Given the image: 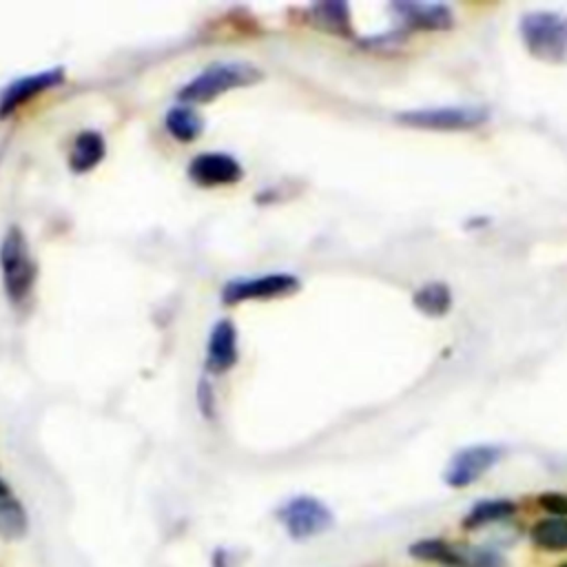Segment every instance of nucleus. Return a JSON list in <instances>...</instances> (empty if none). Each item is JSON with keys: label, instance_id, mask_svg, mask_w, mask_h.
I'll list each match as a JSON object with an SVG mask.
<instances>
[{"label": "nucleus", "instance_id": "nucleus-16", "mask_svg": "<svg viewBox=\"0 0 567 567\" xmlns=\"http://www.w3.org/2000/svg\"><path fill=\"white\" fill-rule=\"evenodd\" d=\"M102 157H104L102 135L95 131H82L73 142L69 164L75 173H84V171H91Z\"/></svg>", "mask_w": 567, "mask_h": 567}, {"label": "nucleus", "instance_id": "nucleus-10", "mask_svg": "<svg viewBox=\"0 0 567 567\" xmlns=\"http://www.w3.org/2000/svg\"><path fill=\"white\" fill-rule=\"evenodd\" d=\"M390 9L408 29L445 31L454 24L452 9L439 2H392Z\"/></svg>", "mask_w": 567, "mask_h": 567}, {"label": "nucleus", "instance_id": "nucleus-24", "mask_svg": "<svg viewBox=\"0 0 567 567\" xmlns=\"http://www.w3.org/2000/svg\"><path fill=\"white\" fill-rule=\"evenodd\" d=\"M7 496H11V494H9V485L0 478V501H2V498H7Z\"/></svg>", "mask_w": 567, "mask_h": 567}, {"label": "nucleus", "instance_id": "nucleus-6", "mask_svg": "<svg viewBox=\"0 0 567 567\" xmlns=\"http://www.w3.org/2000/svg\"><path fill=\"white\" fill-rule=\"evenodd\" d=\"M275 516L292 540L315 538V536L328 532L334 523L332 509L323 501H319L315 496H308V494L288 498L277 509Z\"/></svg>", "mask_w": 567, "mask_h": 567}, {"label": "nucleus", "instance_id": "nucleus-23", "mask_svg": "<svg viewBox=\"0 0 567 567\" xmlns=\"http://www.w3.org/2000/svg\"><path fill=\"white\" fill-rule=\"evenodd\" d=\"M235 563H233V551L230 549H224V547H219V549H215V554H213V567H233Z\"/></svg>", "mask_w": 567, "mask_h": 567}, {"label": "nucleus", "instance_id": "nucleus-5", "mask_svg": "<svg viewBox=\"0 0 567 567\" xmlns=\"http://www.w3.org/2000/svg\"><path fill=\"white\" fill-rule=\"evenodd\" d=\"M399 124L425 131H470L478 128L489 120V111L481 104H456V106H427L403 111L394 117Z\"/></svg>", "mask_w": 567, "mask_h": 567}, {"label": "nucleus", "instance_id": "nucleus-12", "mask_svg": "<svg viewBox=\"0 0 567 567\" xmlns=\"http://www.w3.org/2000/svg\"><path fill=\"white\" fill-rule=\"evenodd\" d=\"M237 361V330L228 319L213 326L206 348V368L215 374L230 370Z\"/></svg>", "mask_w": 567, "mask_h": 567}, {"label": "nucleus", "instance_id": "nucleus-9", "mask_svg": "<svg viewBox=\"0 0 567 567\" xmlns=\"http://www.w3.org/2000/svg\"><path fill=\"white\" fill-rule=\"evenodd\" d=\"M241 175V164L228 153H199L188 164V177L199 186L235 184Z\"/></svg>", "mask_w": 567, "mask_h": 567}, {"label": "nucleus", "instance_id": "nucleus-13", "mask_svg": "<svg viewBox=\"0 0 567 567\" xmlns=\"http://www.w3.org/2000/svg\"><path fill=\"white\" fill-rule=\"evenodd\" d=\"M308 20L328 33H334L339 38H350L352 35V22H350V7L339 0H326L317 2L308 9Z\"/></svg>", "mask_w": 567, "mask_h": 567}, {"label": "nucleus", "instance_id": "nucleus-1", "mask_svg": "<svg viewBox=\"0 0 567 567\" xmlns=\"http://www.w3.org/2000/svg\"><path fill=\"white\" fill-rule=\"evenodd\" d=\"M518 31L525 49L549 64H567V16L558 11H529L520 16Z\"/></svg>", "mask_w": 567, "mask_h": 567}, {"label": "nucleus", "instance_id": "nucleus-18", "mask_svg": "<svg viewBox=\"0 0 567 567\" xmlns=\"http://www.w3.org/2000/svg\"><path fill=\"white\" fill-rule=\"evenodd\" d=\"M414 306L427 317H443L452 306V292L443 281H430L414 292Z\"/></svg>", "mask_w": 567, "mask_h": 567}, {"label": "nucleus", "instance_id": "nucleus-14", "mask_svg": "<svg viewBox=\"0 0 567 567\" xmlns=\"http://www.w3.org/2000/svg\"><path fill=\"white\" fill-rule=\"evenodd\" d=\"M514 514H516V503L512 498H485V501H478L463 516V527L465 529H478V527H485V525L507 520Z\"/></svg>", "mask_w": 567, "mask_h": 567}, {"label": "nucleus", "instance_id": "nucleus-25", "mask_svg": "<svg viewBox=\"0 0 567 567\" xmlns=\"http://www.w3.org/2000/svg\"><path fill=\"white\" fill-rule=\"evenodd\" d=\"M558 567H567V563H560V565H558Z\"/></svg>", "mask_w": 567, "mask_h": 567}, {"label": "nucleus", "instance_id": "nucleus-19", "mask_svg": "<svg viewBox=\"0 0 567 567\" xmlns=\"http://www.w3.org/2000/svg\"><path fill=\"white\" fill-rule=\"evenodd\" d=\"M27 529H29V518L22 503H18L11 496L2 498L0 501V538L16 540V538H22Z\"/></svg>", "mask_w": 567, "mask_h": 567}, {"label": "nucleus", "instance_id": "nucleus-8", "mask_svg": "<svg viewBox=\"0 0 567 567\" xmlns=\"http://www.w3.org/2000/svg\"><path fill=\"white\" fill-rule=\"evenodd\" d=\"M299 288V279L288 272H270V275H259V277H244V279H233L224 286L221 299L224 303L233 306L246 299H272L281 295H290Z\"/></svg>", "mask_w": 567, "mask_h": 567}, {"label": "nucleus", "instance_id": "nucleus-22", "mask_svg": "<svg viewBox=\"0 0 567 567\" xmlns=\"http://www.w3.org/2000/svg\"><path fill=\"white\" fill-rule=\"evenodd\" d=\"M197 405L206 419L215 416V394H213L208 381H199V385H197Z\"/></svg>", "mask_w": 567, "mask_h": 567}, {"label": "nucleus", "instance_id": "nucleus-3", "mask_svg": "<svg viewBox=\"0 0 567 567\" xmlns=\"http://www.w3.org/2000/svg\"><path fill=\"white\" fill-rule=\"evenodd\" d=\"M261 80V71L248 62H217L182 86V102H208L230 89L248 86Z\"/></svg>", "mask_w": 567, "mask_h": 567}, {"label": "nucleus", "instance_id": "nucleus-7", "mask_svg": "<svg viewBox=\"0 0 567 567\" xmlns=\"http://www.w3.org/2000/svg\"><path fill=\"white\" fill-rule=\"evenodd\" d=\"M503 456V447L501 445H492V443H478V445H470L458 450L445 472H443V483L450 487H467L472 483H476L485 472H489Z\"/></svg>", "mask_w": 567, "mask_h": 567}, {"label": "nucleus", "instance_id": "nucleus-21", "mask_svg": "<svg viewBox=\"0 0 567 567\" xmlns=\"http://www.w3.org/2000/svg\"><path fill=\"white\" fill-rule=\"evenodd\" d=\"M536 503L547 514L567 518V492H543V494H538Z\"/></svg>", "mask_w": 567, "mask_h": 567}, {"label": "nucleus", "instance_id": "nucleus-17", "mask_svg": "<svg viewBox=\"0 0 567 567\" xmlns=\"http://www.w3.org/2000/svg\"><path fill=\"white\" fill-rule=\"evenodd\" d=\"M166 131L171 133V137L179 140V142H193L195 137H199L202 128H204V122L199 117V113L186 104H179V106H173L168 113H166Z\"/></svg>", "mask_w": 567, "mask_h": 567}, {"label": "nucleus", "instance_id": "nucleus-4", "mask_svg": "<svg viewBox=\"0 0 567 567\" xmlns=\"http://www.w3.org/2000/svg\"><path fill=\"white\" fill-rule=\"evenodd\" d=\"M0 270L4 292L13 303H20L33 286L35 279V264L29 252L27 237L20 228H9L0 244Z\"/></svg>", "mask_w": 567, "mask_h": 567}, {"label": "nucleus", "instance_id": "nucleus-15", "mask_svg": "<svg viewBox=\"0 0 567 567\" xmlns=\"http://www.w3.org/2000/svg\"><path fill=\"white\" fill-rule=\"evenodd\" d=\"M529 540L543 551H567V518L547 516L532 525Z\"/></svg>", "mask_w": 567, "mask_h": 567}, {"label": "nucleus", "instance_id": "nucleus-20", "mask_svg": "<svg viewBox=\"0 0 567 567\" xmlns=\"http://www.w3.org/2000/svg\"><path fill=\"white\" fill-rule=\"evenodd\" d=\"M405 31H392V33H383V35H372L368 40H361V47L374 51V53H390L396 51L403 42H405Z\"/></svg>", "mask_w": 567, "mask_h": 567}, {"label": "nucleus", "instance_id": "nucleus-11", "mask_svg": "<svg viewBox=\"0 0 567 567\" xmlns=\"http://www.w3.org/2000/svg\"><path fill=\"white\" fill-rule=\"evenodd\" d=\"M62 78H64L62 69H47V71H40L35 75H27V78L16 80L0 95V117L11 115L18 106L29 102L31 97L40 95L47 89H53L55 84L62 82Z\"/></svg>", "mask_w": 567, "mask_h": 567}, {"label": "nucleus", "instance_id": "nucleus-2", "mask_svg": "<svg viewBox=\"0 0 567 567\" xmlns=\"http://www.w3.org/2000/svg\"><path fill=\"white\" fill-rule=\"evenodd\" d=\"M408 554L441 567H505V558L494 547L456 545L443 538H421L408 547Z\"/></svg>", "mask_w": 567, "mask_h": 567}]
</instances>
